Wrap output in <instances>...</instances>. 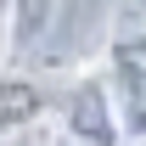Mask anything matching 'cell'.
<instances>
[{"mask_svg": "<svg viewBox=\"0 0 146 146\" xmlns=\"http://www.w3.org/2000/svg\"><path fill=\"white\" fill-rule=\"evenodd\" d=\"M56 124L73 146H129L124 141V124H118V107L107 96V79H79L62 107H56Z\"/></svg>", "mask_w": 146, "mask_h": 146, "instance_id": "cell-1", "label": "cell"}, {"mask_svg": "<svg viewBox=\"0 0 146 146\" xmlns=\"http://www.w3.org/2000/svg\"><path fill=\"white\" fill-rule=\"evenodd\" d=\"M11 11H17V51L45 45V34L56 28V0H11Z\"/></svg>", "mask_w": 146, "mask_h": 146, "instance_id": "cell-4", "label": "cell"}, {"mask_svg": "<svg viewBox=\"0 0 146 146\" xmlns=\"http://www.w3.org/2000/svg\"><path fill=\"white\" fill-rule=\"evenodd\" d=\"M129 146H146V141H129Z\"/></svg>", "mask_w": 146, "mask_h": 146, "instance_id": "cell-6", "label": "cell"}, {"mask_svg": "<svg viewBox=\"0 0 146 146\" xmlns=\"http://www.w3.org/2000/svg\"><path fill=\"white\" fill-rule=\"evenodd\" d=\"M17 56V11H11V0H0V68Z\"/></svg>", "mask_w": 146, "mask_h": 146, "instance_id": "cell-5", "label": "cell"}, {"mask_svg": "<svg viewBox=\"0 0 146 146\" xmlns=\"http://www.w3.org/2000/svg\"><path fill=\"white\" fill-rule=\"evenodd\" d=\"M101 79H107V96H112V107H118L124 141H146V56L129 51V45H112Z\"/></svg>", "mask_w": 146, "mask_h": 146, "instance_id": "cell-2", "label": "cell"}, {"mask_svg": "<svg viewBox=\"0 0 146 146\" xmlns=\"http://www.w3.org/2000/svg\"><path fill=\"white\" fill-rule=\"evenodd\" d=\"M56 107H51V96L39 90V79H28L17 68H0V146H11L23 129H34Z\"/></svg>", "mask_w": 146, "mask_h": 146, "instance_id": "cell-3", "label": "cell"}]
</instances>
